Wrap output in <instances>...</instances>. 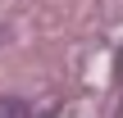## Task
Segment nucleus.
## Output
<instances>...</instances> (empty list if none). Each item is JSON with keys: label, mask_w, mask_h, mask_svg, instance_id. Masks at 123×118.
<instances>
[{"label": "nucleus", "mask_w": 123, "mask_h": 118, "mask_svg": "<svg viewBox=\"0 0 123 118\" xmlns=\"http://www.w3.org/2000/svg\"><path fill=\"white\" fill-rule=\"evenodd\" d=\"M0 118H23V105L18 100H0Z\"/></svg>", "instance_id": "obj_1"}]
</instances>
